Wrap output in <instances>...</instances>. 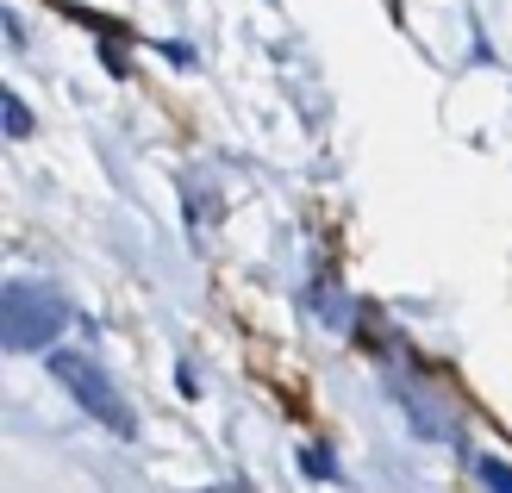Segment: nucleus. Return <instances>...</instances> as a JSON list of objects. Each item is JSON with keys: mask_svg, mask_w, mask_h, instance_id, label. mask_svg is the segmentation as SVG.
<instances>
[{"mask_svg": "<svg viewBox=\"0 0 512 493\" xmlns=\"http://www.w3.org/2000/svg\"><path fill=\"white\" fill-rule=\"evenodd\" d=\"M69 325L63 300L32 288V281H7V294H0V337H7V350H44L57 344Z\"/></svg>", "mask_w": 512, "mask_h": 493, "instance_id": "f257e3e1", "label": "nucleus"}, {"mask_svg": "<svg viewBox=\"0 0 512 493\" xmlns=\"http://www.w3.org/2000/svg\"><path fill=\"white\" fill-rule=\"evenodd\" d=\"M50 375H57V381H63V394H75V406H82V412H94V419L107 425V431H119V437H138L132 406L119 400V387H113L107 375H100L88 356L57 350V356H50Z\"/></svg>", "mask_w": 512, "mask_h": 493, "instance_id": "f03ea898", "label": "nucleus"}, {"mask_svg": "<svg viewBox=\"0 0 512 493\" xmlns=\"http://www.w3.org/2000/svg\"><path fill=\"white\" fill-rule=\"evenodd\" d=\"M0 119H7V138H25V132H32V113H25V107H19L13 94L0 100Z\"/></svg>", "mask_w": 512, "mask_h": 493, "instance_id": "7ed1b4c3", "label": "nucleus"}, {"mask_svg": "<svg viewBox=\"0 0 512 493\" xmlns=\"http://www.w3.org/2000/svg\"><path fill=\"white\" fill-rule=\"evenodd\" d=\"M481 481H488L494 493H512V469H506V462H481Z\"/></svg>", "mask_w": 512, "mask_h": 493, "instance_id": "20e7f679", "label": "nucleus"}]
</instances>
